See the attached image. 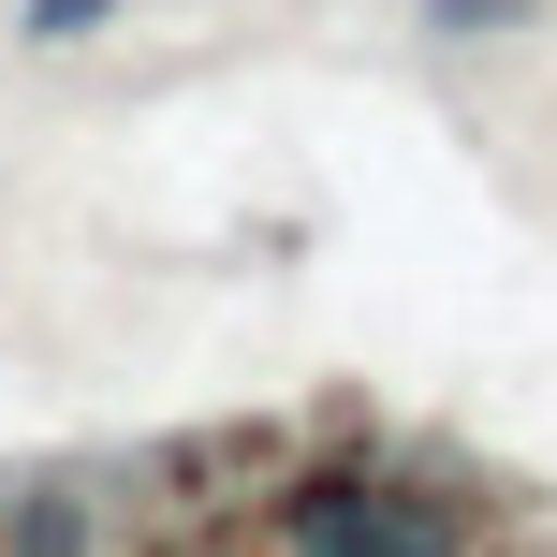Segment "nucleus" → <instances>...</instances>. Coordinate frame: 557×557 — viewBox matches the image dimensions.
I'll use <instances>...</instances> for the list:
<instances>
[{"label": "nucleus", "instance_id": "obj_3", "mask_svg": "<svg viewBox=\"0 0 557 557\" xmlns=\"http://www.w3.org/2000/svg\"><path fill=\"white\" fill-rule=\"evenodd\" d=\"M117 0H29V45H74V29H103Z\"/></svg>", "mask_w": 557, "mask_h": 557}, {"label": "nucleus", "instance_id": "obj_2", "mask_svg": "<svg viewBox=\"0 0 557 557\" xmlns=\"http://www.w3.org/2000/svg\"><path fill=\"white\" fill-rule=\"evenodd\" d=\"M441 45H499V29H543V0H425Z\"/></svg>", "mask_w": 557, "mask_h": 557}, {"label": "nucleus", "instance_id": "obj_1", "mask_svg": "<svg viewBox=\"0 0 557 557\" xmlns=\"http://www.w3.org/2000/svg\"><path fill=\"white\" fill-rule=\"evenodd\" d=\"M278 529H294V557H455L441 513H425V499H382L367 470H308Z\"/></svg>", "mask_w": 557, "mask_h": 557}]
</instances>
